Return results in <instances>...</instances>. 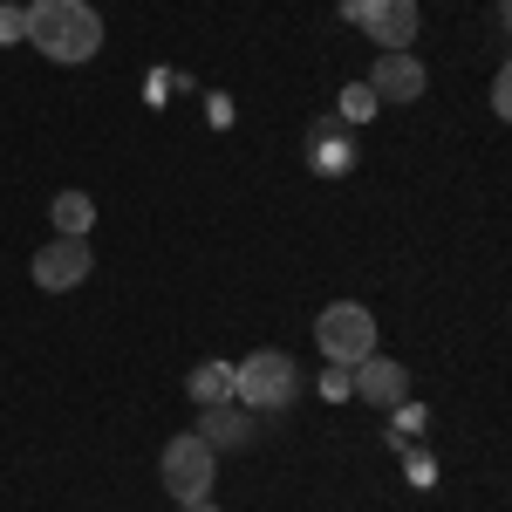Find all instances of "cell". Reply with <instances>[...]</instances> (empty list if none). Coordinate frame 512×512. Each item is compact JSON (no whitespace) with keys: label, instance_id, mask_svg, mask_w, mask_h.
<instances>
[{"label":"cell","instance_id":"2e32d148","mask_svg":"<svg viewBox=\"0 0 512 512\" xmlns=\"http://www.w3.org/2000/svg\"><path fill=\"white\" fill-rule=\"evenodd\" d=\"M21 41H28V7L0 0V48H21Z\"/></svg>","mask_w":512,"mask_h":512},{"label":"cell","instance_id":"8fae6325","mask_svg":"<svg viewBox=\"0 0 512 512\" xmlns=\"http://www.w3.org/2000/svg\"><path fill=\"white\" fill-rule=\"evenodd\" d=\"M48 219H55V239H89V226H96V198L69 185V192L48 198Z\"/></svg>","mask_w":512,"mask_h":512},{"label":"cell","instance_id":"ac0fdd59","mask_svg":"<svg viewBox=\"0 0 512 512\" xmlns=\"http://www.w3.org/2000/svg\"><path fill=\"white\" fill-rule=\"evenodd\" d=\"M492 110H499V117H506V110H512V76H506V69L492 76Z\"/></svg>","mask_w":512,"mask_h":512},{"label":"cell","instance_id":"9c48e42d","mask_svg":"<svg viewBox=\"0 0 512 512\" xmlns=\"http://www.w3.org/2000/svg\"><path fill=\"white\" fill-rule=\"evenodd\" d=\"M349 376H355V396H362V403H376V410H390V403H403V396H410V369H403L396 355H383V349L362 355Z\"/></svg>","mask_w":512,"mask_h":512},{"label":"cell","instance_id":"277c9868","mask_svg":"<svg viewBox=\"0 0 512 512\" xmlns=\"http://www.w3.org/2000/svg\"><path fill=\"white\" fill-rule=\"evenodd\" d=\"M164 492L185 506V499H212V478H219V451L205 444L198 431H185V437H171L164 444Z\"/></svg>","mask_w":512,"mask_h":512},{"label":"cell","instance_id":"7c38bea8","mask_svg":"<svg viewBox=\"0 0 512 512\" xmlns=\"http://www.w3.org/2000/svg\"><path fill=\"white\" fill-rule=\"evenodd\" d=\"M185 390H192L198 410L205 403H233V362H198L192 376H185Z\"/></svg>","mask_w":512,"mask_h":512},{"label":"cell","instance_id":"ba28073f","mask_svg":"<svg viewBox=\"0 0 512 512\" xmlns=\"http://www.w3.org/2000/svg\"><path fill=\"white\" fill-rule=\"evenodd\" d=\"M308 171L315 178H349L355 171V137H349V123H335V117H315L308 123Z\"/></svg>","mask_w":512,"mask_h":512},{"label":"cell","instance_id":"8992f818","mask_svg":"<svg viewBox=\"0 0 512 512\" xmlns=\"http://www.w3.org/2000/svg\"><path fill=\"white\" fill-rule=\"evenodd\" d=\"M89 267H96V260H89V239H48V246L35 253V267H28V274H35L41 294H69V287H82V280H89Z\"/></svg>","mask_w":512,"mask_h":512},{"label":"cell","instance_id":"30bf717a","mask_svg":"<svg viewBox=\"0 0 512 512\" xmlns=\"http://www.w3.org/2000/svg\"><path fill=\"white\" fill-rule=\"evenodd\" d=\"M198 437H205L212 451L253 444V410H246V403H205V417H198Z\"/></svg>","mask_w":512,"mask_h":512},{"label":"cell","instance_id":"3957f363","mask_svg":"<svg viewBox=\"0 0 512 512\" xmlns=\"http://www.w3.org/2000/svg\"><path fill=\"white\" fill-rule=\"evenodd\" d=\"M315 349L328 355V362L355 369L362 355H376V315H369L362 301H328L321 321H315Z\"/></svg>","mask_w":512,"mask_h":512},{"label":"cell","instance_id":"52a82bcc","mask_svg":"<svg viewBox=\"0 0 512 512\" xmlns=\"http://www.w3.org/2000/svg\"><path fill=\"white\" fill-rule=\"evenodd\" d=\"M369 89H376V103H417L431 89V76H424V62L410 48H383L376 69H369Z\"/></svg>","mask_w":512,"mask_h":512},{"label":"cell","instance_id":"d6986e66","mask_svg":"<svg viewBox=\"0 0 512 512\" xmlns=\"http://www.w3.org/2000/svg\"><path fill=\"white\" fill-rule=\"evenodd\" d=\"M178 512H219V506H212V499H185Z\"/></svg>","mask_w":512,"mask_h":512},{"label":"cell","instance_id":"5b68a950","mask_svg":"<svg viewBox=\"0 0 512 512\" xmlns=\"http://www.w3.org/2000/svg\"><path fill=\"white\" fill-rule=\"evenodd\" d=\"M342 21L362 28L376 48H410L417 41V0H342Z\"/></svg>","mask_w":512,"mask_h":512},{"label":"cell","instance_id":"9a60e30c","mask_svg":"<svg viewBox=\"0 0 512 512\" xmlns=\"http://www.w3.org/2000/svg\"><path fill=\"white\" fill-rule=\"evenodd\" d=\"M403 478H410L417 492H431V485H437V458L424 451V444H410V451H403Z\"/></svg>","mask_w":512,"mask_h":512},{"label":"cell","instance_id":"5bb4252c","mask_svg":"<svg viewBox=\"0 0 512 512\" xmlns=\"http://www.w3.org/2000/svg\"><path fill=\"white\" fill-rule=\"evenodd\" d=\"M376 110H383V103H376V89H369V82H349V89H342V103H335V123H369L376 117Z\"/></svg>","mask_w":512,"mask_h":512},{"label":"cell","instance_id":"e0dca14e","mask_svg":"<svg viewBox=\"0 0 512 512\" xmlns=\"http://www.w3.org/2000/svg\"><path fill=\"white\" fill-rule=\"evenodd\" d=\"M321 396H328V403H349V396H355V376L342 369V362H328V376H321Z\"/></svg>","mask_w":512,"mask_h":512},{"label":"cell","instance_id":"4fadbf2b","mask_svg":"<svg viewBox=\"0 0 512 512\" xmlns=\"http://www.w3.org/2000/svg\"><path fill=\"white\" fill-rule=\"evenodd\" d=\"M424 424H431V410H424V403H410V396H403V403H390V444H396V451L424 444Z\"/></svg>","mask_w":512,"mask_h":512},{"label":"cell","instance_id":"6da1fadb","mask_svg":"<svg viewBox=\"0 0 512 512\" xmlns=\"http://www.w3.org/2000/svg\"><path fill=\"white\" fill-rule=\"evenodd\" d=\"M28 41L48 62H89L103 48V14L89 0H35L28 7Z\"/></svg>","mask_w":512,"mask_h":512},{"label":"cell","instance_id":"7a4b0ae2","mask_svg":"<svg viewBox=\"0 0 512 512\" xmlns=\"http://www.w3.org/2000/svg\"><path fill=\"white\" fill-rule=\"evenodd\" d=\"M301 396V362L287 349H253L246 362H233V403L246 410H287Z\"/></svg>","mask_w":512,"mask_h":512}]
</instances>
